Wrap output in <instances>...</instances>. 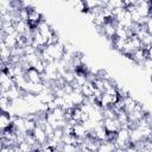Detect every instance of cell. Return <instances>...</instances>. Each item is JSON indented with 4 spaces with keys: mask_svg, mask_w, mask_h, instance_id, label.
Returning a JSON list of instances; mask_svg holds the SVG:
<instances>
[{
    "mask_svg": "<svg viewBox=\"0 0 152 152\" xmlns=\"http://www.w3.org/2000/svg\"><path fill=\"white\" fill-rule=\"evenodd\" d=\"M103 126L107 129V132H112V133H116L121 128V125L118 119H104Z\"/></svg>",
    "mask_w": 152,
    "mask_h": 152,
    "instance_id": "1",
    "label": "cell"
},
{
    "mask_svg": "<svg viewBox=\"0 0 152 152\" xmlns=\"http://www.w3.org/2000/svg\"><path fill=\"white\" fill-rule=\"evenodd\" d=\"M32 134H33V137H34V139H36V141H37L38 144L44 145V144L48 142V139H49V138H48V135H46V133H45V131H44L43 127L37 126Z\"/></svg>",
    "mask_w": 152,
    "mask_h": 152,
    "instance_id": "2",
    "label": "cell"
},
{
    "mask_svg": "<svg viewBox=\"0 0 152 152\" xmlns=\"http://www.w3.org/2000/svg\"><path fill=\"white\" fill-rule=\"evenodd\" d=\"M141 140H144V137L141 134V131L138 127L133 128V129H129V141H131L132 145H134V144H137Z\"/></svg>",
    "mask_w": 152,
    "mask_h": 152,
    "instance_id": "3",
    "label": "cell"
},
{
    "mask_svg": "<svg viewBox=\"0 0 152 152\" xmlns=\"http://www.w3.org/2000/svg\"><path fill=\"white\" fill-rule=\"evenodd\" d=\"M26 78L32 82V83H40L42 82V77H40V74L36 70V69H30L28 71H26Z\"/></svg>",
    "mask_w": 152,
    "mask_h": 152,
    "instance_id": "4",
    "label": "cell"
},
{
    "mask_svg": "<svg viewBox=\"0 0 152 152\" xmlns=\"http://www.w3.org/2000/svg\"><path fill=\"white\" fill-rule=\"evenodd\" d=\"M70 97H71V101H72V103L75 104V107H80L81 104H83L84 99H86L81 91H76V90H74V91L70 94Z\"/></svg>",
    "mask_w": 152,
    "mask_h": 152,
    "instance_id": "5",
    "label": "cell"
},
{
    "mask_svg": "<svg viewBox=\"0 0 152 152\" xmlns=\"http://www.w3.org/2000/svg\"><path fill=\"white\" fill-rule=\"evenodd\" d=\"M74 135L76 138H82V139H84L88 135V132L84 128V126L82 125V122H78L74 126Z\"/></svg>",
    "mask_w": 152,
    "mask_h": 152,
    "instance_id": "6",
    "label": "cell"
},
{
    "mask_svg": "<svg viewBox=\"0 0 152 152\" xmlns=\"http://www.w3.org/2000/svg\"><path fill=\"white\" fill-rule=\"evenodd\" d=\"M115 148H116V146L113 141H102L97 152H114Z\"/></svg>",
    "mask_w": 152,
    "mask_h": 152,
    "instance_id": "7",
    "label": "cell"
},
{
    "mask_svg": "<svg viewBox=\"0 0 152 152\" xmlns=\"http://www.w3.org/2000/svg\"><path fill=\"white\" fill-rule=\"evenodd\" d=\"M37 127V122L34 120H28V119H25V129L27 133H33V131L36 129Z\"/></svg>",
    "mask_w": 152,
    "mask_h": 152,
    "instance_id": "8",
    "label": "cell"
},
{
    "mask_svg": "<svg viewBox=\"0 0 152 152\" xmlns=\"http://www.w3.org/2000/svg\"><path fill=\"white\" fill-rule=\"evenodd\" d=\"M62 152H80V150H78V146H76V145H72V144H63Z\"/></svg>",
    "mask_w": 152,
    "mask_h": 152,
    "instance_id": "9",
    "label": "cell"
},
{
    "mask_svg": "<svg viewBox=\"0 0 152 152\" xmlns=\"http://www.w3.org/2000/svg\"><path fill=\"white\" fill-rule=\"evenodd\" d=\"M82 110L80 107H75L74 108V112H72V119L76 120L77 122H81V118H82Z\"/></svg>",
    "mask_w": 152,
    "mask_h": 152,
    "instance_id": "10",
    "label": "cell"
},
{
    "mask_svg": "<svg viewBox=\"0 0 152 152\" xmlns=\"http://www.w3.org/2000/svg\"><path fill=\"white\" fill-rule=\"evenodd\" d=\"M18 147H19V150H20L21 152H32V151H33V150H32V146H31L28 142H26V141L20 142V144L18 145Z\"/></svg>",
    "mask_w": 152,
    "mask_h": 152,
    "instance_id": "11",
    "label": "cell"
},
{
    "mask_svg": "<svg viewBox=\"0 0 152 152\" xmlns=\"http://www.w3.org/2000/svg\"><path fill=\"white\" fill-rule=\"evenodd\" d=\"M74 7H75V10H78V11H86L87 12V8H86V5H84V1H75V2H72L71 4Z\"/></svg>",
    "mask_w": 152,
    "mask_h": 152,
    "instance_id": "12",
    "label": "cell"
},
{
    "mask_svg": "<svg viewBox=\"0 0 152 152\" xmlns=\"http://www.w3.org/2000/svg\"><path fill=\"white\" fill-rule=\"evenodd\" d=\"M145 27H146V30H147V32L150 33V34H152V18L150 17V19H148V21L146 23V25H145Z\"/></svg>",
    "mask_w": 152,
    "mask_h": 152,
    "instance_id": "13",
    "label": "cell"
},
{
    "mask_svg": "<svg viewBox=\"0 0 152 152\" xmlns=\"http://www.w3.org/2000/svg\"><path fill=\"white\" fill-rule=\"evenodd\" d=\"M125 152H138V150H137L133 145H131L129 147H127V148L125 150Z\"/></svg>",
    "mask_w": 152,
    "mask_h": 152,
    "instance_id": "14",
    "label": "cell"
},
{
    "mask_svg": "<svg viewBox=\"0 0 152 152\" xmlns=\"http://www.w3.org/2000/svg\"><path fill=\"white\" fill-rule=\"evenodd\" d=\"M114 152H125V148H121V147H116L114 150Z\"/></svg>",
    "mask_w": 152,
    "mask_h": 152,
    "instance_id": "15",
    "label": "cell"
},
{
    "mask_svg": "<svg viewBox=\"0 0 152 152\" xmlns=\"http://www.w3.org/2000/svg\"><path fill=\"white\" fill-rule=\"evenodd\" d=\"M150 17L152 18V7H151V10H150Z\"/></svg>",
    "mask_w": 152,
    "mask_h": 152,
    "instance_id": "16",
    "label": "cell"
},
{
    "mask_svg": "<svg viewBox=\"0 0 152 152\" xmlns=\"http://www.w3.org/2000/svg\"><path fill=\"white\" fill-rule=\"evenodd\" d=\"M19 152H21V151H19Z\"/></svg>",
    "mask_w": 152,
    "mask_h": 152,
    "instance_id": "17",
    "label": "cell"
}]
</instances>
